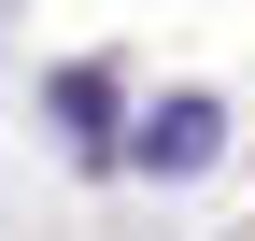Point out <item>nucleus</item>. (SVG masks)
I'll return each instance as SVG.
<instances>
[{"label": "nucleus", "instance_id": "1", "mask_svg": "<svg viewBox=\"0 0 255 241\" xmlns=\"http://www.w3.org/2000/svg\"><path fill=\"white\" fill-rule=\"evenodd\" d=\"M213 142H227V114H213V100H156L128 156H142V170H213Z\"/></svg>", "mask_w": 255, "mask_h": 241}]
</instances>
